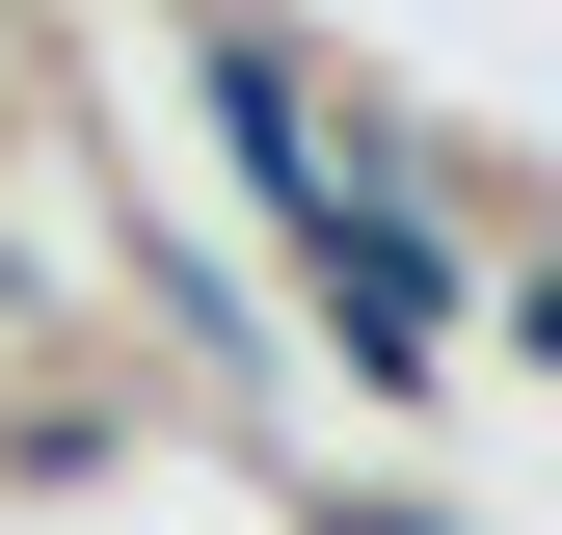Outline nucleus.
<instances>
[{
	"label": "nucleus",
	"instance_id": "obj_2",
	"mask_svg": "<svg viewBox=\"0 0 562 535\" xmlns=\"http://www.w3.org/2000/svg\"><path fill=\"white\" fill-rule=\"evenodd\" d=\"M509 321H536V375H562V268H536V295H509Z\"/></svg>",
	"mask_w": 562,
	"mask_h": 535
},
{
	"label": "nucleus",
	"instance_id": "obj_1",
	"mask_svg": "<svg viewBox=\"0 0 562 535\" xmlns=\"http://www.w3.org/2000/svg\"><path fill=\"white\" fill-rule=\"evenodd\" d=\"M295 268H322V321H348L375 375H429V349H456V268H429V215H402V187H375V215H322Z\"/></svg>",
	"mask_w": 562,
	"mask_h": 535
}]
</instances>
